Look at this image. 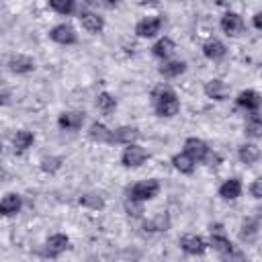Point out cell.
Listing matches in <instances>:
<instances>
[{
  "label": "cell",
  "mask_w": 262,
  "mask_h": 262,
  "mask_svg": "<svg viewBox=\"0 0 262 262\" xmlns=\"http://www.w3.org/2000/svg\"><path fill=\"white\" fill-rule=\"evenodd\" d=\"M125 211H127L129 217H141L143 215V203L133 201V199H127L125 201Z\"/></svg>",
  "instance_id": "32"
},
{
  "label": "cell",
  "mask_w": 262,
  "mask_h": 262,
  "mask_svg": "<svg viewBox=\"0 0 262 262\" xmlns=\"http://www.w3.org/2000/svg\"><path fill=\"white\" fill-rule=\"evenodd\" d=\"M162 23H164V18L158 16V14L156 16H145L135 25V33H137V37H143V39L156 37L162 29Z\"/></svg>",
  "instance_id": "4"
},
{
  "label": "cell",
  "mask_w": 262,
  "mask_h": 262,
  "mask_svg": "<svg viewBox=\"0 0 262 262\" xmlns=\"http://www.w3.org/2000/svg\"><path fill=\"white\" fill-rule=\"evenodd\" d=\"M203 53H205L207 59L217 61V59H221V57L225 55V45H223V41H219V39H209V41L203 45Z\"/></svg>",
  "instance_id": "21"
},
{
  "label": "cell",
  "mask_w": 262,
  "mask_h": 262,
  "mask_svg": "<svg viewBox=\"0 0 262 262\" xmlns=\"http://www.w3.org/2000/svg\"><path fill=\"white\" fill-rule=\"evenodd\" d=\"M252 23H254V27H256L258 31H262V10H258V12L254 14V18H252Z\"/></svg>",
  "instance_id": "37"
},
{
  "label": "cell",
  "mask_w": 262,
  "mask_h": 262,
  "mask_svg": "<svg viewBox=\"0 0 262 262\" xmlns=\"http://www.w3.org/2000/svg\"><path fill=\"white\" fill-rule=\"evenodd\" d=\"M147 158H149V154H147L145 147H141L137 143H131V145L125 147V151L121 156V162H123L125 168H139Z\"/></svg>",
  "instance_id": "3"
},
{
  "label": "cell",
  "mask_w": 262,
  "mask_h": 262,
  "mask_svg": "<svg viewBox=\"0 0 262 262\" xmlns=\"http://www.w3.org/2000/svg\"><path fill=\"white\" fill-rule=\"evenodd\" d=\"M180 248H182L186 254H190V256H201V254H205V250H207V242H205L201 235L186 233V235L180 237Z\"/></svg>",
  "instance_id": "7"
},
{
  "label": "cell",
  "mask_w": 262,
  "mask_h": 262,
  "mask_svg": "<svg viewBox=\"0 0 262 262\" xmlns=\"http://www.w3.org/2000/svg\"><path fill=\"white\" fill-rule=\"evenodd\" d=\"M96 106H98V111H100L102 115H111V113H115V108H117V98H115L113 94H108V92H100V94L96 96Z\"/></svg>",
  "instance_id": "27"
},
{
  "label": "cell",
  "mask_w": 262,
  "mask_h": 262,
  "mask_svg": "<svg viewBox=\"0 0 262 262\" xmlns=\"http://www.w3.org/2000/svg\"><path fill=\"white\" fill-rule=\"evenodd\" d=\"M20 207H23V199H20L18 194H14V192L4 194V199L0 201V213H2L4 217L16 215V213L20 211Z\"/></svg>",
  "instance_id": "15"
},
{
  "label": "cell",
  "mask_w": 262,
  "mask_h": 262,
  "mask_svg": "<svg viewBox=\"0 0 262 262\" xmlns=\"http://www.w3.org/2000/svg\"><path fill=\"white\" fill-rule=\"evenodd\" d=\"M59 168H61V158H57V156H45L41 160V170L45 174H55Z\"/></svg>",
  "instance_id": "29"
},
{
  "label": "cell",
  "mask_w": 262,
  "mask_h": 262,
  "mask_svg": "<svg viewBox=\"0 0 262 262\" xmlns=\"http://www.w3.org/2000/svg\"><path fill=\"white\" fill-rule=\"evenodd\" d=\"M235 102H237V106H242V108H246L250 113H256L260 108V104H262V96L256 90H242L237 94Z\"/></svg>",
  "instance_id": "11"
},
{
  "label": "cell",
  "mask_w": 262,
  "mask_h": 262,
  "mask_svg": "<svg viewBox=\"0 0 262 262\" xmlns=\"http://www.w3.org/2000/svg\"><path fill=\"white\" fill-rule=\"evenodd\" d=\"M184 72H186V63L184 61H178V59H170V61H164L160 66V74L164 78H178Z\"/></svg>",
  "instance_id": "23"
},
{
  "label": "cell",
  "mask_w": 262,
  "mask_h": 262,
  "mask_svg": "<svg viewBox=\"0 0 262 262\" xmlns=\"http://www.w3.org/2000/svg\"><path fill=\"white\" fill-rule=\"evenodd\" d=\"M244 129H246V135H250V137H262V115L258 111L256 113H250L246 117Z\"/></svg>",
  "instance_id": "26"
},
{
  "label": "cell",
  "mask_w": 262,
  "mask_h": 262,
  "mask_svg": "<svg viewBox=\"0 0 262 262\" xmlns=\"http://www.w3.org/2000/svg\"><path fill=\"white\" fill-rule=\"evenodd\" d=\"M172 164H174V168H176L180 174H192L196 162H194L186 151H180V154H176V156L172 158Z\"/></svg>",
  "instance_id": "25"
},
{
  "label": "cell",
  "mask_w": 262,
  "mask_h": 262,
  "mask_svg": "<svg viewBox=\"0 0 262 262\" xmlns=\"http://www.w3.org/2000/svg\"><path fill=\"white\" fill-rule=\"evenodd\" d=\"M256 225L252 223V221H246L244 225H242V239H250L254 233H256V229H254Z\"/></svg>",
  "instance_id": "35"
},
{
  "label": "cell",
  "mask_w": 262,
  "mask_h": 262,
  "mask_svg": "<svg viewBox=\"0 0 262 262\" xmlns=\"http://www.w3.org/2000/svg\"><path fill=\"white\" fill-rule=\"evenodd\" d=\"M57 123L66 131H78L84 125V113H80V111H66V113L59 115Z\"/></svg>",
  "instance_id": "12"
},
{
  "label": "cell",
  "mask_w": 262,
  "mask_h": 262,
  "mask_svg": "<svg viewBox=\"0 0 262 262\" xmlns=\"http://www.w3.org/2000/svg\"><path fill=\"white\" fill-rule=\"evenodd\" d=\"M242 194V182L239 178H227L221 186H219V196L225 201H235Z\"/></svg>",
  "instance_id": "16"
},
{
  "label": "cell",
  "mask_w": 262,
  "mask_h": 262,
  "mask_svg": "<svg viewBox=\"0 0 262 262\" xmlns=\"http://www.w3.org/2000/svg\"><path fill=\"white\" fill-rule=\"evenodd\" d=\"M160 192V182L156 178H149V180H141V182H135L133 186L127 188V199H133V201H151L154 196H158Z\"/></svg>",
  "instance_id": "2"
},
{
  "label": "cell",
  "mask_w": 262,
  "mask_h": 262,
  "mask_svg": "<svg viewBox=\"0 0 262 262\" xmlns=\"http://www.w3.org/2000/svg\"><path fill=\"white\" fill-rule=\"evenodd\" d=\"M166 227H168V217H164V215H158L154 221L145 223V229H149V231H164Z\"/></svg>",
  "instance_id": "33"
},
{
  "label": "cell",
  "mask_w": 262,
  "mask_h": 262,
  "mask_svg": "<svg viewBox=\"0 0 262 262\" xmlns=\"http://www.w3.org/2000/svg\"><path fill=\"white\" fill-rule=\"evenodd\" d=\"M80 23L88 33H100L104 29V18L98 12H92V10H82L80 12Z\"/></svg>",
  "instance_id": "13"
},
{
  "label": "cell",
  "mask_w": 262,
  "mask_h": 262,
  "mask_svg": "<svg viewBox=\"0 0 262 262\" xmlns=\"http://www.w3.org/2000/svg\"><path fill=\"white\" fill-rule=\"evenodd\" d=\"M33 141H35V135L31 131H27V129H20L12 137V147H14L16 154H23V151H27L33 145Z\"/></svg>",
  "instance_id": "20"
},
{
  "label": "cell",
  "mask_w": 262,
  "mask_h": 262,
  "mask_svg": "<svg viewBox=\"0 0 262 262\" xmlns=\"http://www.w3.org/2000/svg\"><path fill=\"white\" fill-rule=\"evenodd\" d=\"M237 156H239V160H242L244 164L252 166V164H256V162L260 160L262 154H260V147H258L256 143H244V145L239 147Z\"/></svg>",
  "instance_id": "24"
},
{
  "label": "cell",
  "mask_w": 262,
  "mask_h": 262,
  "mask_svg": "<svg viewBox=\"0 0 262 262\" xmlns=\"http://www.w3.org/2000/svg\"><path fill=\"white\" fill-rule=\"evenodd\" d=\"M151 100H154V108L158 117H174L180 111V100L174 92V88L170 84H158L151 90Z\"/></svg>",
  "instance_id": "1"
},
{
  "label": "cell",
  "mask_w": 262,
  "mask_h": 262,
  "mask_svg": "<svg viewBox=\"0 0 262 262\" xmlns=\"http://www.w3.org/2000/svg\"><path fill=\"white\" fill-rule=\"evenodd\" d=\"M49 8L59 12V14H63V16H68V14H72L76 10V2L74 0H51Z\"/></svg>",
  "instance_id": "28"
},
{
  "label": "cell",
  "mask_w": 262,
  "mask_h": 262,
  "mask_svg": "<svg viewBox=\"0 0 262 262\" xmlns=\"http://www.w3.org/2000/svg\"><path fill=\"white\" fill-rule=\"evenodd\" d=\"M151 53H154L156 57H160V59H168V57L174 53V41H172L170 37L158 39V41L154 43V47H151Z\"/></svg>",
  "instance_id": "22"
},
{
  "label": "cell",
  "mask_w": 262,
  "mask_h": 262,
  "mask_svg": "<svg viewBox=\"0 0 262 262\" xmlns=\"http://www.w3.org/2000/svg\"><path fill=\"white\" fill-rule=\"evenodd\" d=\"M88 135H90L92 141H98V143H115V139H113V131H111L106 125L98 123V121L90 125Z\"/></svg>",
  "instance_id": "17"
},
{
  "label": "cell",
  "mask_w": 262,
  "mask_h": 262,
  "mask_svg": "<svg viewBox=\"0 0 262 262\" xmlns=\"http://www.w3.org/2000/svg\"><path fill=\"white\" fill-rule=\"evenodd\" d=\"M227 86H225V82L223 80H209L207 84H205V94L209 96V98H213V100H225L227 98Z\"/></svg>",
  "instance_id": "18"
},
{
  "label": "cell",
  "mask_w": 262,
  "mask_h": 262,
  "mask_svg": "<svg viewBox=\"0 0 262 262\" xmlns=\"http://www.w3.org/2000/svg\"><path fill=\"white\" fill-rule=\"evenodd\" d=\"M184 151H186L194 162H205L211 149H209V145H207L203 139H199V137H188V139L184 141Z\"/></svg>",
  "instance_id": "6"
},
{
  "label": "cell",
  "mask_w": 262,
  "mask_h": 262,
  "mask_svg": "<svg viewBox=\"0 0 262 262\" xmlns=\"http://www.w3.org/2000/svg\"><path fill=\"white\" fill-rule=\"evenodd\" d=\"M80 205H82V207H90V209H102V207H104V201H102L98 194L88 192V194H82V196H80Z\"/></svg>",
  "instance_id": "30"
},
{
  "label": "cell",
  "mask_w": 262,
  "mask_h": 262,
  "mask_svg": "<svg viewBox=\"0 0 262 262\" xmlns=\"http://www.w3.org/2000/svg\"><path fill=\"white\" fill-rule=\"evenodd\" d=\"M113 139H115V143L131 145V143H135L139 139V131L135 127H127L125 125V127H119V129L113 131Z\"/></svg>",
  "instance_id": "19"
},
{
  "label": "cell",
  "mask_w": 262,
  "mask_h": 262,
  "mask_svg": "<svg viewBox=\"0 0 262 262\" xmlns=\"http://www.w3.org/2000/svg\"><path fill=\"white\" fill-rule=\"evenodd\" d=\"M8 68H10V72H14V74H29V72L35 70V61H33V57H29V55L16 53V55H10Z\"/></svg>",
  "instance_id": "14"
},
{
  "label": "cell",
  "mask_w": 262,
  "mask_h": 262,
  "mask_svg": "<svg viewBox=\"0 0 262 262\" xmlns=\"http://www.w3.org/2000/svg\"><path fill=\"white\" fill-rule=\"evenodd\" d=\"M68 248H70V237L63 235V233H53V235L47 239V244H45V254H47L49 258H57V256L63 254Z\"/></svg>",
  "instance_id": "9"
},
{
  "label": "cell",
  "mask_w": 262,
  "mask_h": 262,
  "mask_svg": "<svg viewBox=\"0 0 262 262\" xmlns=\"http://www.w3.org/2000/svg\"><path fill=\"white\" fill-rule=\"evenodd\" d=\"M221 262H248V256L242 250L231 248V250H227V252L221 254Z\"/></svg>",
  "instance_id": "31"
},
{
  "label": "cell",
  "mask_w": 262,
  "mask_h": 262,
  "mask_svg": "<svg viewBox=\"0 0 262 262\" xmlns=\"http://www.w3.org/2000/svg\"><path fill=\"white\" fill-rule=\"evenodd\" d=\"M49 37H51L55 43H59V45H74V43L78 41V35H76V31H74V27H72V25H66V23L55 25V27L49 31Z\"/></svg>",
  "instance_id": "5"
},
{
  "label": "cell",
  "mask_w": 262,
  "mask_h": 262,
  "mask_svg": "<svg viewBox=\"0 0 262 262\" xmlns=\"http://www.w3.org/2000/svg\"><path fill=\"white\" fill-rule=\"evenodd\" d=\"M221 29H223L225 35L235 37V35H239L244 31V20H242V16L237 12H225L221 16Z\"/></svg>",
  "instance_id": "10"
},
{
  "label": "cell",
  "mask_w": 262,
  "mask_h": 262,
  "mask_svg": "<svg viewBox=\"0 0 262 262\" xmlns=\"http://www.w3.org/2000/svg\"><path fill=\"white\" fill-rule=\"evenodd\" d=\"M205 162H207L209 166H217V164L221 162V158H219L217 154H211V151H209V156H207V160H205Z\"/></svg>",
  "instance_id": "36"
},
{
  "label": "cell",
  "mask_w": 262,
  "mask_h": 262,
  "mask_svg": "<svg viewBox=\"0 0 262 262\" xmlns=\"http://www.w3.org/2000/svg\"><path fill=\"white\" fill-rule=\"evenodd\" d=\"M250 194H252L254 199H262V176L256 178V180L250 184Z\"/></svg>",
  "instance_id": "34"
},
{
  "label": "cell",
  "mask_w": 262,
  "mask_h": 262,
  "mask_svg": "<svg viewBox=\"0 0 262 262\" xmlns=\"http://www.w3.org/2000/svg\"><path fill=\"white\" fill-rule=\"evenodd\" d=\"M211 246H213L219 254H223V252H227V250L233 248L221 223H213V225H211Z\"/></svg>",
  "instance_id": "8"
}]
</instances>
